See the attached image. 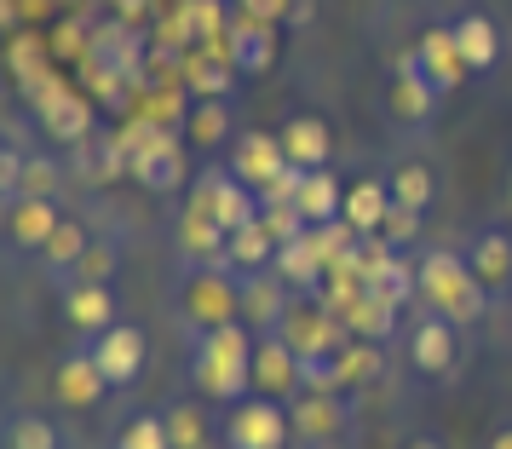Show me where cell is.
<instances>
[{
    "label": "cell",
    "mask_w": 512,
    "mask_h": 449,
    "mask_svg": "<svg viewBox=\"0 0 512 449\" xmlns=\"http://www.w3.org/2000/svg\"><path fill=\"white\" fill-rule=\"evenodd\" d=\"M254 352H259V340L248 334L242 317L196 329V340H190V380L202 386V398L231 409V403H242L254 392Z\"/></svg>",
    "instance_id": "6da1fadb"
},
{
    "label": "cell",
    "mask_w": 512,
    "mask_h": 449,
    "mask_svg": "<svg viewBox=\"0 0 512 449\" xmlns=\"http://www.w3.org/2000/svg\"><path fill=\"white\" fill-rule=\"evenodd\" d=\"M415 294L426 300V311L449 317L455 329L478 323L489 306V288L466 271V254H449V248H426L415 260Z\"/></svg>",
    "instance_id": "7a4b0ae2"
},
{
    "label": "cell",
    "mask_w": 512,
    "mask_h": 449,
    "mask_svg": "<svg viewBox=\"0 0 512 449\" xmlns=\"http://www.w3.org/2000/svg\"><path fill=\"white\" fill-rule=\"evenodd\" d=\"M190 213H208L225 237H236V231L259 225L265 202H259V190H248L236 173H225V167H208V173L190 185Z\"/></svg>",
    "instance_id": "3957f363"
},
{
    "label": "cell",
    "mask_w": 512,
    "mask_h": 449,
    "mask_svg": "<svg viewBox=\"0 0 512 449\" xmlns=\"http://www.w3.org/2000/svg\"><path fill=\"white\" fill-rule=\"evenodd\" d=\"M288 432H294V415L282 409V398H242L225 409V426H219L225 449H288Z\"/></svg>",
    "instance_id": "277c9868"
},
{
    "label": "cell",
    "mask_w": 512,
    "mask_h": 449,
    "mask_svg": "<svg viewBox=\"0 0 512 449\" xmlns=\"http://www.w3.org/2000/svg\"><path fill=\"white\" fill-rule=\"evenodd\" d=\"M87 357L98 363V375L110 386H139V375L150 369V334L139 323H110L104 334L87 340Z\"/></svg>",
    "instance_id": "5b68a950"
},
{
    "label": "cell",
    "mask_w": 512,
    "mask_h": 449,
    "mask_svg": "<svg viewBox=\"0 0 512 449\" xmlns=\"http://www.w3.org/2000/svg\"><path fill=\"white\" fill-rule=\"evenodd\" d=\"M35 121H41V133L58 144H87L93 139V104L70 87H58L52 75L35 81Z\"/></svg>",
    "instance_id": "8992f818"
},
{
    "label": "cell",
    "mask_w": 512,
    "mask_h": 449,
    "mask_svg": "<svg viewBox=\"0 0 512 449\" xmlns=\"http://www.w3.org/2000/svg\"><path fill=\"white\" fill-rule=\"evenodd\" d=\"M397 70L420 75V81L443 98V93H455V87H461L466 64H461V47H455V35H449V29H426L415 47L397 58Z\"/></svg>",
    "instance_id": "52a82bcc"
},
{
    "label": "cell",
    "mask_w": 512,
    "mask_h": 449,
    "mask_svg": "<svg viewBox=\"0 0 512 449\" xmlns=\"http://www.w3.org/2000/svg\"><path fill=\"white\" fill-rule=\"evenodd\" d=\"M185 317L196 323V329H213V323H231V317H242V288H236V271L225 277V271H196L185 288Z\"/></svg>",
    "instance_id": "ba28073f"
},
{
    "label": "cell",
    "mask_w": 512,
    "mask_h": 449,
    "mask_svg": "<svg viewBox=\"0 0 512 449\" xmlns=\"http://www.w3.org/2000/svg\"><path fill=\"white\" fill-rule=\"evenodd\" d=\"M282 167H288V150H282V133H242L231 144V173L242 179L248 190H265L282 179Z\"/></svg>",
    "instance_id": "9c48e42d"
},
{
    "label": "cell",
    "mask_w": 512,
    "mask_h": 449,
    "mask_svg": "<svg viewBox=\"0 0 512 449\" xmlns=\"http://www.w3.org/2000/svg\"><path fill=\"white\" fill-rule=\"evenodd\" d=\"M409 357H415V375L426 380H443L455 375V357H461V334H455V323L449 317H420L415 334H409Z\"/></svg>",
    "instance_id": "30bf717a"
},
{
    "label": "cell",
    "mask_w": 512,
    "mask_h": 449,
    "mask_svg": "<svg viewBox=\"0 0 512 449\" xmlns=\"http://www.w3.org/2000/svg\"><path fill=\"white\" fill-rule=\"evenodd\" d=\"M0 208H6V242L18 254H41L52 242V231L64 225L58 202H47V196H18V202H0Z\"/></svg>",
    "instance_id": "8fae6325"
},
{
    "label": "cell",
    "mask_w": 512,
    "mask_h": 449,
    "mask_svg": "<svg viewBox=\"0 0 512 449\" xmlns=\"http://www.w3.org/2000/svg\"><path fill=\"white\" fill-rule=\"evenodd\" d=\"M127 173H133L150 196H173V190L185 185V144L173 139V133H162L150 150H139V156L127 162Z\"/></svg>",
    "instance_id": "7c38bea8"
},
{
    "label": "cell",
    "mask_w": 512,
    "mask_h": 449,
    "mask_svg": "<svg viewBox=\"0 0 512 449\" xmlns=\"http://www.w3.org/2000/svg\"><path fill=\"white\" fill-rule=\"evenodd\" d=\"M271 271H277L294 294H323V277H328L323 242L311 237V231H305V237H294V242H282L277 260H271Z\"/></svg>",
    "instance_id": "4fadbf2b"
},
{
    "label": "cell",
    "mask_w": 512,
    "mask_h": 449,
    "mask_svg": "<svg viewBox=\"0 0 512 449\" xmlns=\"http://www.w3.org/2000/svg\"><path fill=\"white\" fill-rule=\"evenodd\" d=\"M254 386L265 398H288V392H300V352L282 340L277 329L259 334V352H254Z\"/></svg>",
    "instance_id": "5bb4252c"
},
{
    "label": "cell",
    "mask_w": 512,
    "mask_h": 449,
    "mask_svg": "<svg viewBox=\"0 0 512 449\" xmlns=\"http://www.w3.org/2000/svg\"><path fill=\"white\" fill-rule=\"evenodd\" d=\"M64 317H70V329L81 334V340H93V334H104L110 323H121L110 283H64Z\"/></svg>",
    "instance_id": "9a60e30c"
},
{
    "label": "cell",
    "mask_w": 512,
    "mask_h": 449,
    "mask_svg": "<svg viewBox=\"0 0 512 449\" xmlns=\"http://www.w3.org/2000/svg\"><path fill=\"white\" fill-rule=\"evenodd\" d=\"M282 150H288V162L305 167V173H317V167L334 162V127L323 116H294L282 121Z\"/></svg>",
    "instance_id": "2e32d148"
},
{
    "label": "cell",
    "mask_w": 512,
    "mask_h": 449,
    "mask_svg": "<svg viewBox=\"0 0 512 449\" xmlns=\"http://www.w3.org/2000/svg\"><path fill=\"white\" fill-rule=\"evenodd\" d=\"M225 52L242 75H265L277 64V24H259V18H242V24L225 29Z\"/></svg>",
    "instance_id": "e0dca14e"
},
{
    "label": "cell",
    "mask_w": 512,
    "mask_h": 449,
    "mask_svg": "<svg viewBox=\"0 0 512 449\" xmlns=\"http://www.w3.org/2000/svg\"><path fill=\"white\" fill-rule=\"evenodd\" d=\"M294 208H300V219L311 225V231L340 225V219H346V185H340L328 167H317V173H305V185H300V196H294Z\"/></svg>",
    "instance_id": "ac0fdd59"
},
{
    "label": "cell",
    "mask_w": 512,
    "mask_h": 449,
    "mask_svg": "<svg viewBox=\"0 0 512 449\" xmlns=\"http://www.w3.org/2000/svg\"><path fill=\"white\" fill-rule=\"evenodd\" d=\"M466 271L495 294V288H512V237L507 231H478L466 242Z\"/></svg>",
    "instance_id": "d6986e66"
},
{
    "label": "cell",
    "mask_w": 512,
    "mask_h": 449,
    "mask_svg": "<svg viewBox=\"0 0 512 449\" xmlns=\"http://www.w3.org/2000/svg\"><path fill=\"white\" fill-rule=\"evenodd\" d=\"M52 386H58V398L75 403V409H93V403L104 398V392H110V380L98 375V363L87 357V346H81V352H70L64 363H58Z\"/></svg>",
    "instance_id": "ffe728a7"
},
{
    "label": "cell",
    "mask_w": 512,
    "mask_h": 449,
    "mask_svg": "<svg viewBox=\"0 0 512 449\" xmlns=\"http://www.w3.org/2000/svg\"><path fill=\"white\" fill-rule=\"evenodd\" d=\"M397 311H403L397 300H386V294H374V288L363 283V294H357V300H351L340 317H346L351 340H374V346H380V340L397 329Z\"/></svg>",
    "instance_id": "44dd1931"
},
{
    "label": "cell",
    "mask_w": 512,
    "mask_h": 449,
    "mask_svg": "<svg viewBox=\"0 0 512 449\" xmlns=\"http://www.w3.org/2000/svg\"><path fill=\"white\" fill-rule=\"evenodd\" d=\"M386 213H392V185H386V179H357V185L346 190V225L357 237H380Z\"/></svg>",
    "instance_id": "7402d4cb"
},
{
    "label": "cell",
    "mask_w": 512,
    "mask_h": 449,
    "mask_svg": "<svg viewBox=\"0 0 512 449\" xmlns=\"http://www.w3.org/2000/svg\"><path fill=\"white\" fill-rule=\"evenodd\" d=\"M449 35H455V47H461L466 70H489V64L501 58V29L489 24L484 12H461V18L449 24Z\"/></svg>",
    "instance_id": "603a6c76"
},
{
    "label": "cell",
    "mask_w": 512,
    "mask_h": 449,
    "mask_svg": "<svg viewBox=\"0 0 512 449\" xmlns=\"http://www.w3.org/2000/svg\"><path fill=\"white\" fill-rule=\"evenodd\" d=\"M386 110H392L397 127H426V121H432V110H438V93H432L420 75L397 70L392 87H386Z\"/></svg>",
    "instance_id": "cb8c5ba5"
},
{
    "label": "cell",
    "mask_w": 512,
    "mask_h": 449,
    "mask_svg": "<svg viewBox=\"0 0 512 449\" xmlns=\"http://www.w3.org/2000/svg\"><path fill=\"white\" fill-rule=\"evenodd\" d=\"M236 75H242V70L231 64V52H225V47H202V52H190V58H185V87L196 98H225Z\"/></svg>",
    "instance_id": "d4e9b609"
},
{
    "label": "cell",
    "mask_w": 512,
    "mask_h": 449,
    "mask_svg": "<svg viewBox=\"0 0 512 449\" xmlns=\"http://www.w3.org/2000/svg\"><path fill=\"white\" fill-rule=\"evenodd\" d=\"M87 248H93L87 225L64 219V225L52 231V242L41 248V260H47V277H58V283H75V271H81V260H87Z\"/></svg>",
    "instance_id": "484cf974"
},
{
    "label": "cell",
    "mask_w": 512,
    "mask_h": 449,
    "mask_svg": "<svg viewBox=\"0 0 512 449\" xmlns=\"http://www.w3.org/2000/svg\"><path fill=\"white\" fill-rule=\"evenodd\" d=\"M386 185H392L397 208H415V213H426L432 208V196H438V179H432V167L426 162H397L392 173H386Z\"/></svg>",
    "instance_id": "4316f807"
},
{
    "label": "cell",
    "mask_w": 512,
    "mask_h": 449,
    "mask_svg": "<svg viewBox=\"0 0 512 449\" xmlns=\"http://www.w3.org/2000/svg\"><path fill=\"white\" fill-rule=\"evenodd\" d=\"M277 260V237L265 231V219L259 225H248V231H236L231 237V254H225V271H265V265Z\"/></svg>",
    "instance_id": "83f0119b"
},
{
    "label": "cell",
    "mask_w": 512,
    "mask_h": 449,
    "mask_svg": "<svg viewBox=\"0 0 512 449\" xmlns=\"http://www.w3.org/2000/svg\"><path fill=\"white\" fill-rule=\"evenodd\" d=\"M185 133H190V144H202V150L225 144V139H231V104H225V98H196Z\"/></svg>",
    "instance_id": "f1b7e54d"
},
{
    "label": "cell",
    "mask_w": 512,
    "mask_h": 449,
    "mask_svg": "<svg viewBox=\"0 0 512 449\" xmlns=\"http://www.w3.org/2000/svg\"><path fill=\"white\" fill-rule=\"evenodd\" d=\"M300 392H323V398H340V392H346L340 346H334V352H305L300 357Z\"/></svg>",
    "instance_id": "f546056e"
},
{
    "label": "cell",
    "mask_w": 512,
    "mask_h": 449,
    "mask_svg": "<svg viewBox=\"0 0 512 449\" xmlns=\"http://www.w3.org/2000/svg\"><path fill=\"white\" fill-rule=\"evenodd\" d=\"M288 415H294V426H300L305 438H334V432L346 426L340 398H323V392H311V398H305L300 409H288Z\"/></svg>",
    "instance_id": "4dcf8cb0"
},
{
    "label": "cell",
    "mask_w": 512,
    "mask_h": 449,
    "mask_svg": "<svg viewBox=\"0 0 512 449\" xmlns=\"http://www.w3.org/2000/svg\"><path fill=\"white\" fill-rule=\"evenodd\" d=\"M6 449H64V438H58V426H52L47 415L18 409V415L6 421Z\"/></svg>",
    "instance_id": "1f68e13d"
},
{
    "label": "cell",
    "mask_w": 512,
    "mask_h": 449,
    "mask_svg": "<svg viewBox=\"0 0 512 449\" xmlns=\"http://www.w3.org/2000/svg\"><path fill=\"white\" fill-rule=\"evenodd\" d=\"M110 449H173V432H167V415H133V421L116 432Z\"/></svg>",
    "instance_id": "d6a6232c"
},
{
    "label": "cell",
    "mask_w": 512,
    "mask_h": 449,
    "mask_svg": "<svg viewBox=\"0 0 512 449\" xmlns=\"http://www.w3.org/2000/svg\"><path fill=\"white\" fill-rule=\"evenodd\" d=\"M340 369H346V386L374 380L380 375V346H374V340H346V346H340Z\"/></svg>",
    "instance_id": "836d02e7"
},
{
    "label": "cell",
    "mask_w": 512,
    "mask_h": 449,
    "mask_svg": "<svg viewBox=\"0 0 512 449\" xmlns=\"http://www.w3.org/2000/svg\"><path fill=\"white\" fill-rule=\"evenodd\" d=\"M116 260H121V248L110 237H98L93 248H87L81 271H75V283H110V277H116Z\"/></svg>",
    "instance_id": "e575fe53"
},
{
    "label": "cell",
    "mask_w": 512,
    "mask_h": 449,
    "mask_svg": "<svg viewBox=\"0 0 512 449\" xmlns=\"http://www.w3.org/2000/svg\"><path fill=\"white\" fill-rule=\"evenodd\" d=\"M167 432H173V449H202V444H208L202 409H190V403H179V409L167 415Z\"/></svg>",
    "instance_id": "d590c367"
},
{
    "label": "cell",
    "mask_w": 512,
    "mask_h": 449,
    "mask_svg": "<svg viewBox=\"0 0 512 449\" xmlns=\"http://www.w3.org/2000/svg\"><path fill=\"white\" fill-rule=\"evenodd\" d=\"M225 41L219 29V0H185V41Z\"/></svg>",
    "instance_id": "8d00e7d4"
},
{
    "label": "cell",
    "mask_w": 512,
    "mask_h": 449,
    "mask_svg": "<svg viewBox=\"0 0 512 449\" xmlns=\"http://www.w3.org/2000/svg\"><path fill=\"white\" fill-rule=\"evenodd\" d=\"M420 219H426V213H415V208H397V202H392V213H386V225H380V242L403 254V248H409V242L420 237Z\"/></svg>",
    "instance_id": "74e56055"
},
{
    "label": "cell",
    "mask_w": 512,
    "mask_h": 449,
    "mask_svg": "<svg viewBox=\"0 0 512 449\" xmlns=\"http://www.w3.org/2000/svg\"><path fill=\"white\" fill-rule=\"evenodd\" d=\"M18 196H58V162H47V156H29V167H24V185H18ZM12 196V202H18Z\"/></svg>",
    "instance_id": "f35d334b"
},
{
    "label": "cell",
    "mask_w": 512,
    "mask_h": 449,
    "mask_svg": "<svg viewBox=\"0 0 512 449\" xmlns=\"http://www.w3.org/2000/svg\"><path fill=\"white\" fill-rule=\"evenodd\" d=\"M294 0H242V18H259V24H277Z\"/></svg>",
    "instance_id": "ab89813d"
},
{
    "label": "cell",
    "mask_w": 512,
    "mask_h": 449,
    "mask_svg": "<svg viewBox=\"0 0 512 449\" xmlns=\"http://www.w3.org/2000/svg\"><path fill=\"white\" fill-rule=\"evenodd\" d=\"M409 449H449V444H443L438 432H420V438H409Z\"/></svg>",
    "instance_id": "60d3db41"
},
{
    "label": "cell",
    "mask_w": 512,
    "mask_h": 449,
    "mask_svg": "<svg viewBox=\"0 0 512 449\" xmlns=\"http://www.w3.org/2000/svg\"><path fill=\"white\" fill-rule=\"evenodd\" d=\"M489 449H512V426H501V432L489 438Z\"/></svg>",
    "instance_id": "b9f144b4"
},
{
    "label": "cell",
    "mask_w": 512,
    "mask_h": 449,
    "mask_svg": "<svg viewBox=\"0 0 512 449\" xmlns=\"http://www.w3.org/2000/svg\"><path fill=\"white\" fill-rule=\"evenodd\" d=\"M507 202H512V173H507Z\"/></svg>",
    "instance_id": "7bdbcfd3"
}]
</instances>
